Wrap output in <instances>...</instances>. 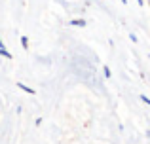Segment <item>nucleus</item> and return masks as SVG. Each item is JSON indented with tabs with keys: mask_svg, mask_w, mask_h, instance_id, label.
Wrapping results in <instances>:
<instances>
[{
	"mask_svg": "<svg viewBox=\"0 0 150 144\" xmlns=\"http://www.w3.org/2000/svg\"><path fill=\"white\" fill-rule=\"evenodd\" d=\"M17 87H19V89H23V91H27V93H29V95H34V93H36V91H34V89L27 87L25 84H17Z\"/></svg>",
	"mask_w": 150,
	"mask_h": 144,
	"instance_id": "1",
	"label": "nucleus"
},
{
	"mask_svg": "<svg viewBox=\"0 0 150 144\" xmlns=\"http://www.w3.org/2000/svg\"><path fill=\"white\" fill-rule=\"evenodd\" d=\"M70 25H74V27H86V21H84V19H74V21H70Z\"/></svg>",
	"mask_w": 150,
	"mask_h": 144,
	"instance_id": "2",
	"label": "nucleus"
},
{
	"mask_svg": "<svg viewBox=\"0 0 150 144\" xmlns=\"http://www.w3.org/2000/svg\"><path fill=\"white\" fill-rule=\"evenodd\" d=\"M0 55L6 57V59H11V53H8V51H6V48H0Z\"/></svg>",
	"mask_w": 150,
	"mask_h": 144,
	"instance_id": "3",
	"label": "nucleus"
},
{
	"mask_svg": "<svg viewBox=\"0 0 150 144\" xmlns=\"http://www.w3.org/2000/svg\"><path fill=\"white\" fill-rule=\"evenodd\" d=\"M21 46H23V48H29V40H27V36H21Z\"/></svg>",
	"mask_w": 150,
	"mask_h": 144,
	"instance_id": "4",
	"label": "nucleus"
},
{
	"mask_svg": "<svg viewBox=\"0 0 150 144\" xmlns=\"http://www.w3.org/2000/svg\"><path fill=\"white\" fill-rule=\"evenodd\" d=\"M103 72H105V78H110V76H112V72H110L108 67H103Z\"/></svg>",
	"mask_w": 150,
	"mask_h": 144,
	"instance_id": "5",
	"label": "nucleus"
},
{
	"mask_svg": "<svg viewBox=\"0 0 150 144\" xmlns=\"http://www.w3.org/2000/svg\"><path fill=\"white\" fill-rule=\"evenodd\" d=\"M141 99H143V100H144V103H146V104H148V106H150V99H148V97H144V95H141Z\"/></svg>",
	"mask_w": 150,
	"mask_h": 144,
	"instance_id": "6",
	"label": "nucleus"
},
{
	"mask_svg": "<svg viewBox=\"0 0 150 144\" xmlns=\"http://www.w3.org/2000/svg\"><path fill=\"white\" fill-rule=\"evenodd\" d=\"M146 137H148V138H150V131H148V133H146Z\"/></svg>",
	"mask_w": 150,
	"mask_h": 144,
	"instance_id": "7",
	"label": "nucleus"
},
{
	"mask_svg": "<svg viewBox=\"0 0 150 144\" xmlns=\"http://www.w3.org/2000/svg\"><path fill=\"white\" fill-rule=\"evenodd\" d=\"M148 4H150V0H148Z\"/></svg>",
	"mask_w": 150,
	"mask_h": 144,
	"instance_id": "8",
	"label": "nucleus"
}]
</instances>
